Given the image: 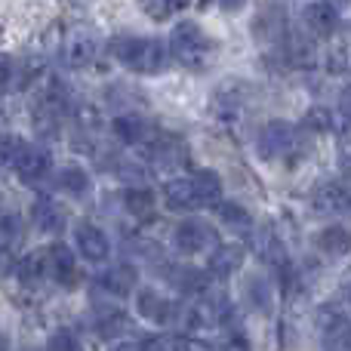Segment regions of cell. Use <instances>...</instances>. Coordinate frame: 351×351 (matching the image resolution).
Masks as SVG:
<instances>
[{"label": "cell", "instance_id": "obj_1", "mask_svg": "<svg viewBox=\"0 0 351 351\" xmlns=\"http://www.w3.org/2000/svg\"><path fill=\"white\" fill-rule=\"evenodd\" d=\"M170 56L188 71H206L216 59V43L197 22H179L170 34Z\"/></svg>", "mask_w": 351, "mask_h": 351}, {"label": "cell", "instance_id": "obj_2", "mask_svg": "<svg viewBox=\"0 0 351 351\" xmlns=\"http://www.w3.org/2000/svg\"><path fill=\"white\" fill-rule=\"evenodd\" d=\"M111 53L123 68L136 74H160L167 68V47L158 37L121 34L111 40Z\"/></svg>", "mask_w": 351, "mask_h": 351}, {"label": "cell", "instance_id": "obj_3", "mask_svg": "<svg viewBox=\"0 0 351 351\" xmlns=\"http://www.w3.org/2000/svg\"><path fill=\"white\" fill-rule=\"evenodd\" d=\"M65 108H68L65 90H62L56 80H47V84L37 90L34 108H31V123H34V130L43 136V139L59 136L62 121H65Z\"/></svg>", "mask_w": 351, "mask_h": 351}, {"label": "cell", "instance_id": "obj_4", "mask_svg": "<svg viewBox=\"0 0 351 351\" xmlns=\"http://www.w3.org/2000/svg\"><path fill=\"white\" fill-rule=\"evenodd\" d=\"M256 148L265 160H280V158H293L299 148V133L293 123L287 121H268L265 127L259 130V139H256Z\"/></svg>", "mask_w": 351, "mask_h": 351}, {"label": "cell", "instance_id": "obj_5", "mask_svg": "<svg viewBox=\"0 0 351 351\" xmlns=\"http://www.w3.org/2000/svg\"><path fill=\"white\" fill-rule=\"evenodd\" d=\"M99 56V34L93 28H71L65 34V47H62V59H65L68 68H86L93 65Z\"/></svg>", "mask_w": 351, "mask_h": 351}, {"label": "cell", "instance_id": "obj_6", "mask_svg": "<svg viewBox=\"0 0 351 351\" xmlns=\"http://www.w3.org/2000/svg\"><path fill=\"white\" fill-rule=\"evenodd\" d=\"M317 324H321L324 351H351V321L333 305H324L317 311Z\"/></svg>", "mask_w": 351, "mask_h": 351}, {"label": "cell", "instance_id": "obj_7", "mask_svg": "<svg viewBox=\"0 0 351 351\" xmlns=\"http://www.w3.org/2000/svg\"><path fill=\"white\" fill-rule=\"evenodd\" d=\"M173 247L182 256H197L213 247V228L200 219H185L173 228Z\"/></svg>", "mask_w": 351, "mask_h": 351}, {"label": "cell", "instance_id": "obj_8", "mask_svg": "<svg viewBox=\"0 0 351 351\" xmlns=\"http://www.w3.org/2000/svg\"><path fill=\"white\" fill-rule=\"evenodd\" d=\"M74 247H77V253L84 256L86 262H93V265L108 262V256H111L108 234H105L99 225H93V222H80L77 228H74Z\"/></svg>", "mask_w": 351, "mask_h": 351}, {"label": "cell", "instance_id": "obj_9", "mask_svg": "<svg viewBox=\"0 0 351 351\" xmlns=\"http://www.w3.org/2000/svg\"><path fill=\"white\" fill-rule=\"evenodd\" d=\"M136 311H139L145 321L158 324V327H167V324H173L176 317H179V305H176L173 299H167L164 293L152 290V287L139 290V296H136Z\"/></svg>", "mask_w": 351, "mask_h": 351}, {"label": "cell", "instance_id": "obj_10", "mask_svg": "<svg viewBox=\"0 0 351 351\" xmlns=\"http://www.w3.org/2000/svg\"><path fill=\"white\" fill-rule=\"evenodd\" d=\"M49 167H53V160H49L47 148L28 145V142H25L19 158H16V164H12V170L19 173V179H22L25 185H37V182H43L49 176Z\"/></svg>", "mask_w": 351, "mask_h": 351}, {"label": "cell", "instance_id": "obj_11", "mask_svg": "<svg viewBox=\"0 0 351 351\" xmlns=\"http://www.w3.org/2000/svg\"><path fill=\"white\" fill-rule=\"evenodd\" d=\"M111 130H114V136L121 142H127V145H152L154 136H158V130H154L152 121H145L142 114H136V111H127V114H117L114 121H111Z\"/></svg>", "mask_w": 351, "mask_h": 351}, {"label": "cell", "instance_id": "obj_12", "mask_svg": "<svg viewBox=\"0 0 351 351\" xmlns=\"http://www.w3.org/2000/svg\"><path fill=\"white\" fill-rule=\"evenodd\" d=\"M302 22L311 37H330L339 28V12L327 0H311V3L302 6Z\"/></svg>", "mask_w": 351, "mask_h": 351}, {"label": "cell", "instance_id": "obj_13", "mask_svg": "<svg viewBox=\"0 0 351 351\" xmlns=\"http://www.w3.org/2000/svg\"><path fill=\"white\" fill-rule=\"evenodd\" d=\"M31 222H34V228L43 231V234H62L65 222H68L65 206L53 197H37L34 204H31Z\"/></svg>", "mask_w": 351, "mask_h": 351}, {"label": "cell", "instance_id": "obj_14", "mask_svg": "<svg viewBox=\"0 0 351 351\" xmlns=\"http://www.w3.org/2000/svg\"><path fill=\"white\" fill-rule=\"evenodd\" d=\"M49 278H53L59 287H65V290H71V287L80 284L77 259H74V253L65 247V243H53V247H49Z\"/></svg>", "mask_w": 351, "mask_h": 351}, {"label": "cell", "instance_id": "obj_15", "mask_svg": "<svg viewBox=\"0 0 351 351\" xmlns=\"http://www.w3.org/2000/svg\"><path fill=\"white\" fill-rule=\"evenodd\" d=\"M311 206L317 213H351V185H342V182H324L321 188H315L311 194Z\"/></svg>", "mask_w": 351, "mask_h": 351}, {"label": "cell", "instance_id": "obj_16", "mask_svg": "<svg viewBox=\"0 0 351 351\" xmlns=\"http://www.w3.org/2000/svg\"><path fill=\"white\" fill-rule=\"evenodd\" d=\"M164 204L167 210L173 213H188V210H197L200 204V194L194 188V179L191 176H182V179H170L164 185Z\"/></svg>", "mask_w": 351, "mask_h": 351}, {"label": "cell", "instance_id": "obj_17", "mask_svg": "<svg viewBox=\"0 0 351 351\" xmlns=\"http://www.w3.org/2000/svg\"><path fill=\"white\" fill-rule=\"evenodd\" d=\"M136 284H139V271H136V265H130V262H121V265H111L108 271H102V278H99V290L108 293V296H130V293L136 290Z\"/></svg>", "mask_w": 351, "mask_h": 351}, {"label": "cell", "instance_id": "obj_18", "mask_svg": "<svg viewBox=\"0 0 351 351\" xmlns=\"http://www.w3.org/2000/svg\"><path fill=\"white\" fill-rule=\"evenodd\" d=\"M148 158H152V164L160 167V170H173V167L185 164V145H182L176 136L158 133L154 142L148 145Z\"/></svg>", "mask_w": 351, "mask_h": 351}, {"label": "cell", "instance_id": "obj_19", "mask_svg": "<svg viewBox=\"0 0 351 351\" xmlns=\"http://www.w3.org/2000/svg\"><path fill=\"white\" fill-rule=\"evenodd\" d=\"M243 262V247H237V243H222V247H216L210 253V262H206V274L216 280H225L231 278V274L241 268Z\"/></svg>", "mask_w": 351, "mask_h": 351}, {"label": "cell", "instance_id": "obj_20", "mask_svg": "<svg viewBox=\"0 0 351 351\" xmlns=\"http://www.w3.org/2000/svg\"><path fill=\"white\" fill-rule=\"evenodd\" d=\"M284 59L296 68H308L315 65L317 49H315V37L311 34H299V31H287L284 37Z\"/></svg>", "mask_w": 351, "mask_h": 351}, {"label": "cell", "instance_id": "obj_21", "mask_svg": "<svg viewBox=\"0 0 351 351\" xmlns=\"http://www.w3.org/2000/svg\"><path fill=\"white\" fill-rule=\"evenodd\" d=\"M170 284L176 290L188 293V296H204L210 290V274L206 271H197L191 265H176L170 271Z\"/></svg>", "mask_w": 351, "mask_h": 351}, {"label": "cell", "instance_id": "obj_22", "mask_svg": "<svg viewBox=\"0 0 351 351\" xmlns=\"http://www.w3.org/2000/svg\"><path fill=\"white\" fill-rule=\"evenodd\" d=\"M315 243H317V250H321V253L339 259V256H346L351 250V231L346 228V225H327V228L317 231Z\"/></svg>", "mask_w": 351, "mask_h": 351}, {"label": "cell", "instance_id": "obj_23", "mask_svg": "<svg viewBox=\"0 0 351 351\" xmlns=\"http://www.w3.org/2000/svg\"><path fill=\"white\" fill-rule=\"evenodd\" d=\"M130 330V321L121 308L114 305H96V333L102 339H117Z\"/></svg>", "mask_w": 351, "mask_h": 351}, {"label": "cell", "instance_id": "obj_24", "mask_svg": "<svg viewBox=\"0 0 351 351\" xmlns=\"http://www.w3.org/2000/svg\"><path fill=\"white\" fill-rule=\"evenodd\" d=\"M16 274L25 287L40 284L43 278H49V250H37V253H28L25 259H19Z\"/></svg>", "mask_w": 351, "mask_h": 351}, {"label": "cell", "instance_id": "obj_25", "mask_svg": "<svg viewBox=\"0 0 351 351\" xmlns=\"http://www.w3.org/2000/svg\"><path fill=\"white\" fill-rule=\"evenodd\" d=\"M216 216H219V222H222L225 228L237 231V234H247V231L253 228V216H250V210L247 206H241V204H234V200H219Z\"/></svg>", "mask_w": 351, "mask_h": 351}, {"label": "cell", "instance_id": "obj_26", "mask_svg": "<svg viewBox=\"0 0 351 351\" xmlns=\"http://www.w3.org/2000/svg\"><path fill=\"white\" fill-rule=\"evenodd\" d=\"M123 210L133 219H152L154 216V191L145 185H130L123 191Z\"/></svg>", "mask_w": 351, "mask_h": 351}, {"label": "cell", "instance_id": "obj_27", "mask_svg": "<svg viewBox=\"0 0 351 351\" xmlns=\"http://www.w3.org/2000/svg\"><path fill=\"white\" fill-rule=\"evenodd\" d=\"M56 185H59V191H65L68 197H86L93 182L84 167H65V170H59V176H56Z\"/></svg>", "mask_w": 351, "mask_h": 351}, {"label": "cell", "instance_id": "obj_28", "mask_svg": "<svg viewBox=\"0 0 351 351\" xmlns=\"http://www.w3.org/2000/svg\"><path fill=\"white\" fill-rule=\"evenodd\" d=\"M191 179H194V188H197L204 206H216L219 200H222V179L213 170H197Z\"/></svg>", "mask_w": 351, "mask_h": 351}, {"label": "cell", "instance_id": "obj_29", "mask_svg": "<svg viewBox=\"0 0 351 351\" xmlns=\"http://www.w3.org/2000/svg\"><path fill=\"white\" fill-rule=\"evenodd\" d=\"M324 65H327L330 74H348L351 71V40L348 37H336L327 47V56H324Z\"/></svg>", "mask_w": 351, "mask_h": 351}, {"label": "cell", "instance_id": "obj_30", "mask_svg": "<svg viewBox=\"0 0 351 351\" xmlns=\"http://www.w3.org/2000/svg\"><path fill=\"white\" fill-rule=\"evenodd\" d=\"M253 247H256V256L265 262H271V265H280L284 262V247H280L278 234H274L271 228H259L253 237Z\"/></svg>", "mask_w": 351, "mask_h": 351}, {"label": "cell", "instance_id": "obj_31", "mask_svg": "<svg viewBox=\"0 0 351 351\" xmlns=\"http://www.w3.org/2000/svg\"><path fill=\"white\" fill-rule=\"evenodd\" d=\"M247 299L256 311H271V305H274L271 280H265L262 274H250L247 278Z\"/></svg>", "mask_w": 351, "mask_h": 351}, {"label": "cell", "instance_id": "obj_32", "mask_svg": "<svg viewBox=\"0 0 351 351\" xmlns=\"http://www.w3.org/2000/svg\"><path fill=\"white\" fill-rule=\"evenodd\" d=\"M302 127L308 130V133H330V130L339 127V117H336L330 108H324V105H315V108L305 111Z\"/></svg>", "mask_w": 351, "mask_h": 351}, {"label": "cell", "instance_id": "obj_33", "mask_svg": "<svg viewBox=\"0 0 351 351\" xmlns=\"http://www.w3.org/2000/svg\"><path fill=\"white\" fill-rule=\"evenodd\" d=\"M188 3H191V0H142V10H145L148 19H154V22H164V19L176 16L179 10H185Z\"/></svg>", "mask_w": 351, "mask_h": 351}, {"label": "cell", "instance_id": "obj_34", "mask_svg": "<svg viewBox=\"0 0 351 351\" xmlns=\"http://www.w3.org/2000/svg\"><path fill=\"white\" fill-rule=\"evenodd\" d=\"M47 351H84V339L74 330H56L47 342Z\"/></svg>", "mask_w": 351, "mask_h": 351}, {"label": "cell", "instance_id": "obj_35", "mask_svg": "<svg viewBox=\"0 0 351 351\" xmlns=\"http://www.w3.org/2000/svg\"><path fill=\"white\" fill-rule=\"evenodd\" d=\"M25 142L19 139V136H0V164H16L19 152H22Z\"/></svg>", "mask_w": 351, "mask_h": 351}, {"label": "cell", "instance_id": "obj_36", "mask_svg": "<svg viewBox=\"0 0 351 351\" xmlns=\"http://www.w3.org/2000/svg\"><path fill=\"white\" fill-rule=\"evenodd\" d=\"M139 351H176V342L170 336H158V333H148L139 339Z\"/></svg>", "mask_w": 351, "mask_h": 351}, {"label": "cell", "instance_id": "obj_37", "mask_svg": "<svg viewBox=\"0 0 351 351\" xmlns=\"http://www.w3.org/2000/svg\"><path fill=\"white\" fill-rule=\"evenodd\" d=\"M339 167L351 176V130H342L339 136Z\"/></svg>", "mask_w": 351, "mask_h": 351}, {"label": "cell", "instance_id": "obj_38", "mask_svg": "<svg viewBox=\"0 0 351 351\" xmlns=\"http://www.w3.org/2000/svg\"><path fill=\"white\" fill-rule=\"evenodd\" d=\"M176 351H210V346L200 339H194V336H176Z\"/></svg>", "mask_w": 351, "mask_h": 351}, {"label": "cell", "instance_id": "obj_39", "mask_svg": "<svg viewBox=\"0 0 351 351\" xmlns=\"http://www.w3.org/2000/svg\"><path fill=\"white\" fill-rule=\"evenodd\" d=\"M16 271V256L10 253V247H0V274Z\"/></svg>", "mask_w": 351, "mask_h": 351}, {"label": "cell", "instance_id": "obj_40", "mask_svg": "<svg viewBox=\"0 0 351 351\" xmlns=\"http://www.w3.org/2000/svg\"><path fill=\"white\" fill-rule=\"evenodd\" d=\"M200 3H204V6H206V3H219L225 12H237L243 3H247V0H200Z\"/></svg>", "mask_w": 351, "mask_h": 351}, {"label": "cell", "instance_id": "obj_41", "mask_svg": "<svg viewBox=\"0 0 351 351\" xmlns=\"http://www.w3.org/2000/svg\"><path fill=\"white\" fill-rule=\"evenodd\" d=\"M222 351H250V346H247V339H243V336L234 333V336H231V339L222 346Z\"/></svg>", "mask_w": 351, "mask_h": 351}, {"label": "cell", "instance_id": "obj_42", "mask_svg": "<svg viewBox=\"0 0 351 351\" xmlns=\"http://www.w3.org/2000/svg\"><path fill=\"white\" fill-rule=\"evenodd\" d=\"M339 114L346 117V121L351 123V90L342 93V99H339Z\"/></svg>", "mask_w": 351, "mask_h": 351}, {"label": "cell", "instance_id": "obj_43", "mask_svg": "<svg viewBox=\"0 0 351 351\" xmlns=\"http://www.w3.org/2000/svg\"><path fill=\"white\" fill-rule=\"evenodd\" d=\"M114 351H139V342H121Z\"/></svg>", "mask_w": 351, "mask_h": 351}, {"label": "cell", "instance_id": "obj_44", "mask_svg": "<svg viewBox=\"0 0 351 351\" xmlns=\"http://www.w3.org/2000/svg\"><path fill=\"white\" fill-rule=\"evenodd\" d=\"M342 299L351 305V280H346V287H342Z\"/></svg>", "mask_w": 351, "mask_h": 351}, {"label": "cell", "instance_id": "obj_45", "mask_svg": "<svg viewBox=\"0 0 351 351\" xmlns=\"http://www.w3.org/2000/svg\"><path fill=\"white\" fill-rule=\"evenodd\" d=\"M0 351H10V339H6L3 333H0Z\"/></svg>", "mask_w": 351, "mask_h": 351}, {"label": "cell", "instance_id": "obj_46", "mask_svg": "<svg viewBox=\"0 0 351 351\" xmlns=\"http://www.w3.org/2000/svg\"><path fill=\"white\" fill-rule=\"evenodd\" d=\"M68 3H90V0H68Z\"/></svg>", "mask_w": 351, "mask_h": 351}, {"label": "cell", "instance_id": "obj_47", "mask_svg": "<svg viewBox=\"0 0 351 351\" xmlns=\"http://www.w3.org/2000/svg\"><path fill=\"white\" fill-rule=\"evenodd\" d=\"M25 351H34V348H25Z\"/></svg>", "mask_w": 351, "mask_h": 351}]
</instances>
